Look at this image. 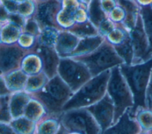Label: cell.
I'll use <instances>...</instances> for the list:
<instances>
[{
  "mask_svg": "<svg viewBox=\"0 0 152 134\" xmlns=\"http://www.w3.org/2000/svg\"><path fill=\"white\" fill-rule=\"evenodd\" d=\"M12 94V93H11ZM11 94L1 96V123H10L12 116L10 109V102Z\"/></svg>",
  "mask_w": 152,
  "mask_h": 134,
  "instance_id": "obj_35",
  "label": "cell"
},
{
  "mask_svg": "<svg viewBox=\"0 0 152 134\" xmlns=\"http://www.w3.org/2000/svg\"><path fill=\"white\" fill-rule=\"evenodd\" d=\"M140 8L152 5V0H133Z\"/></svg>",
  "mask_w": 152,
  "mask_h": 134,
  "instance_id": "obj_48",
  "label": "cell"
},
{
  "mask_svg": "<svg viewBox=\"0 0 152 134\" xmlns=\"http://www.w3.org/2000/svg\"><path fill=\"white\" fill-rule=\"evenodd\" d=\"M104 41V38L100 35L80 38L77 47L68 57H77L90 54L96 50Z\"/></svg>",
  "mask_w": 152,
  "mask_h": 134,
  "instance_id": "obj_15",
  "label": "cell"
},
{
  "mask_svg": "<svg viewBox=\"0 0 152 134\" xmlns=\"http://www.w3.org/2000/svg\"><path fill=\"white\" fill-rule=\"evenodd\" d=\"M88 13L90 21L96 28L102 20L108 17L102 9L99 0H91L88 6Z\"/></svg>",
  "mask_w": 152,
  "mask_h": 134,
  "instance_id": "obj_30",
  "label": "cell"
},
{
  "mask_svg": "<svg viewBox=\"0 0 152 134\" xmlns=\"http://www.w3.org/2000/svg\"><path fill=\"white\" fill-rule=\"evenodd\" d=\"M129 35V31L122 24H116L115 28L104 38L113 46L121 44Z\"/></svg>",
  "mask_w": 152,
  "mask_h": 134,
  "instance_id": "obj_29",
  "label": "cell"
},
{
  "mask_svg": "<svg viewBox=\"0 0 152 134\" xmlns=\"http://www.w3.org/2000/svg\"><path fill=\"white\" fill-rule=\"evenodd\" d=\"M0 44L7 45L16 44L23 32V28L9 21L0 22Z\"/></svg>",
  "mask_w": 152,
  "mask_h": 134,
  "instance_id": "obj_19",
  "label": "cell"
},
{
  "mask_svg": "<svg viewBox=\"0 0 152 134\" xmlns=\"http://www.w3.org/2000/svg\"><path fill=\"white\" fill-rule=\"evenodd\" d=\"M119 68L132 94L134 106L130 109V113L135 117L138 109L147 108L146 91L152 71V57L140 64H122Z\"/></svg>",
  "mask_w": 152,
  "mask_h": 134,
  "instance_id": "obj_1",
  "label": "cell"
},
{
  "mask_svg": "<svg viewBox=\"0 0 152 134\" xmlns=\"http://www.w3.org/2000/svg\"><path fill=\"white\" fill-rule=\"evenodd\" d=\"M107 93L114 105L115 124L128 108L134 106V100L131 90L122 74L119 66L110 69V75L107 83Z\"/></svg>",
  "mask_w": 152,
  "mask_h": 134,
  "instance_id": "obj_4",
  "label": "cell"
},
{
  "mask_svg": "<svg viewBox=\"0 0 152 134\" xmlns=\"http://www.w3.org/2000/svg\"><path fill=\"white\" fill-rule=\"evenodd\" d=\"M27 51L17 43L10 45L0 44L1 75L19 68L21 60Z\"/></svg>",
  "mask_w": 152,
  "mask_h": 134,
  "instance_id": "obj_10",
  "label": "cell"
},
{
  "mask_svg": "<svg viewBox=\"0 0 152 134\" xmlns=\"http://www.w3.org/2000/svg\"><path fill=\"white\" fill-rule=\"evenodd\" d=\"M46 115V110L43 104L31 97L26 106L24 114V116L37 123Z\"/></svg>",
  "mask_w": 152,
  "mask_h": 134,
  "instance_id": "obj_23",
  "label": "cell"
},
{
  "mask_svg": "<svg viewBox=\"0 0 152 134\" xmlns=\"http://www.w3.org/2000/svg\"><path fill=\"white\" fill-rule=\"evenodd\" d=\"M69 131L65 128V126L61 123L60 126L55 134H68Z\"/></svg>",
  "mask_w": 152,
  "mask_h": 134,
  "instance_id": "obj_49",
  "label": "cell"
},
{
  "mask_svg": "<svg viewBox=\"0 0 152 134\" xmlns=\"http://www.w3.org/2000/svg\"><path fill=\"white\" fill-rule=\"evenodd\" d=\"M88 4H85L80 6L74 12V18L75 24H82L90 21L88 13Z\"/></svg>",
  "mask_w": 152,
  "mask_h": 134,
  "instance_id": "obj_39",
  "label": "cell"
},
{
  "mask_svg": "<svg viewBox=\"0 0 152 134\" xmlns=\"http://www.w3.org/2000/svg\"><path fill=\"white\" fill-rule=\"evenodd\" d=\"M31 98V94L24 90L14 92L11 94L10 109L12 118L17 119L24 115L26 106Z\"/></svg>",
  "mask_w": 152,
  "mask_h": 134,
  "instance_id": "obj_17",
  "label": "cell"
},
{
  "mask_svg": "<svg viewBox=\"0 0 152 134\" xmlns=\"http://www.w3.org/2000/svg\"><path fill=\"white\" fill-rule=\"evenodd\" d=\"M1 134H18L14 129L5 123H1Z\"/></svg>",
  "mask_w": 152,
  "mask_h": 134,
  "instance_id": "obj_45",
  "label": "cell"
},
{
  "mask_svg": "<svg viewBox=\"0 0 152 134\" xmlns=\"http://www.w3.org/2000/svg\"><path fill=\"white\" fill-rule=\"evenodd\" d=\"M72 58L85 64L92 77L124 64L113 46L105 39L102 44L91 53Z\"/></svg>",
  "mask_w": 152,
  "mask_h": 134,
  "instance_id": "obj_5",
  "label": "cell"
},
{
  "mask_svg": "<svg viewBox=\"0 0 152 134\" xmlns=\"http://www.w3.org/2000/svg\"><path fill=\"white\" fill-rule=\"evenodd\" d=\"M140 14L148 40V55L150 58L152 57V5L141 7Z\"/></svg>",
  "mask_w": 152,
  "mask_h": 134,
  "instance_id": "obj_24",
  "label": "cell"
},
{
  "mask_svg": "<svg viewBox=\"0 0 152 134\" xmlns=\"http://www.w3.org/2000/svg\"><path fill=\"white\" fill-rule=\"evenodd\" d=\"M146 104L147 108L152 110V71L146 91Z\"/></svg>",
  "mask_w": 152,
  "mask_h": 134,
  "instance_id": "obj_43",
  "label": "cell"
},
{
  "mask_svg": "<svg viewBox=\"0 0 152 134\" xmlns=\"http://www.w3.org/2000/svg\"><path fill=\"white\" fill-rule=\"evenodd\" d=\"M126 11V17L122 24L130 31L135 25L140 14V7L133 0H119Z\"/></svg>",
  "mask_w": 152,
  "mask_h": 134,
  "instance_id": "obj_20",
  "label": "cell"
},
{
  "mask_svg": "<svg viewBox=\"0 0 152 134\" xmlns=\"http://www.w3.org/2000/svg\"><path fill=\"white\" fill-rule=\"evenodd\" d=\"M37 123L36 134H55L61 122L59 117L46 115Z\"/></svg>",
  "mask_w": 152,
  "mask_h": 134,
  "instance_id": "obj_22",
  "label": "cell"
},
{
  "mask_svg": "<svg viewBox=\"0 0 152 134\" xmlns=\"http://www.w3.org/2000/svg\"><path fill=\"white\" fill-rule=\"evenodd\" d=\"M11 93L24 90L28 76L19 68L1 75Z\"/></svg>",
  "mask_w": 152,
  "mask_h": 134,
  "instance_id": "obj_16",
  "label": "cell"
},
{
  "mask_svg": "<svg viewBox=\"0 0 152 134\" xmlns=\"http://www.w3.org/2000/svg\"><path fill=\"white\" fill-rule=\"evenodd\" d=\"M116 25V24L110 20L109 17L106 18L99 23L97 27L99 35L105 38L115 28Z\"/></svg>",
  "mask_w": 152,
  "mask_h": 134,
  "instance_id": "obj_37",
  "label": "cell"
},
{
  "mask_svg": "<svg viewBox=\"0 0 152 134\" xmlns=\"http://www.w3.org/2000/svg\"><path fill=\"white\" fill-rule=\"evenodd\" d=\"M61 31L55 26H46L42 28L41 32L37 37V44L55 48Z\"/></svg>",
  "mask_w": 152,
  "mask_h": 134,
  "instance_id": "obj_21",
  "label": "cell"
},
{
  "mask_svg": "<svg viewBox=\"0 0 152 134\" xmlns=\"http://www.w3.org/2000/svg\"><path fill=\"white\" fill-rule=\"evenodd\" d=\"M99 1L102 9L107 17L110 12L119 4V0H99Z\"/></svg>",
  "mask_w": 152,
  "mask_h": 134,
  "instance_id": "obj_41",
  "label": "cell"
},
{
  "mask_svg": "<svg viewBox=\"0 0 152 134\" xmlns=\"http://www.w3.org/2000/svg\"><path fill=\"white\" fill-rule=\"evenodd\" d=\"M73 94L70 87L57 74L50 79L42 89L31 95L43 104L48 115L59 117L64 106Z\"/></svg>",
  "mask_w": 152,
  "mask_h": 134,
  "instance_id": "obj_2",
  "label": "cell"
},
{
  "mask_svg": "<svg viewBox=\"0 0 152 134\" xmlns=\"http://www.w3.org/2000/svg\"><path fill=\"white\" fill-rule=\"evenodd\" d=\"M9 1H12V2H15V3H17V4H20V3H21V2H23V1H26V0H9Z\"/></svg>",
  "mask_w": 152,
  "mask_h": 134,
  "instance_id": "obj_50",
  "label": "cell"
},
{
  "mask_svg": "<svg viewBox=\"0 0 152 134\" xmlns=\"http://www.w3.org/2000/svg\"><path fill=\"white\" fill-rule=\"evenodd\" d=\"M58 74L74 93L93 77L85 64L71 57L61 58Z\"/></svg>",
  "mask_w": 152,
  "mask_h": 134,
  "instance_id": "obj_7",
  "label": "cell"
},
{
  "mask_svg": "<svg viewBox=\"0 0 152 134\" xmlns=\"http://www.w3.org/2000/svg\"><path fill=\"white\" fill-rule=\"evenodd\" d=\"M86 109L94 117L99 125L102 133L113 124L114 117V105L107 93L97 102Z\"/></svg>",
  "mask_w": 152,
  "mask_h": 134,
  "instance_id": "obj_9",
  "label": "cell"
},
{
  "mask_svg": "<svg viewBox=\"0 0 152 134\" xmlns=\"http://www.w3.org/2000/svg\"><path fill=\"white\" fill-rule=\"evenodd\" d=\"M49 79L42 71L38 74L28 76L24 91L28 93H35L42 89L48 83Z\"/></svg>",
  "mask_w": 152,
  "mask_h": 134,
  "instance_id": "obj_26",
  "label": "cell"
},
{
  "mask_svg": "<svg viewBox=\"0 0 152 134\" xmlns=\"http://www.w3.org/2000/svg\"><path fill=\"white\" fill-rule=\"evenodd\" d=\"M68 134H81V133H78V132H69Z\"/></svg>",
  "mask_w": 152,
  "mask_h": 134,
  "instance_id": "obj_53",
  "label": "cell"
},
{
  "mask_svg": "<svg viewBox=\"0 0 152 134\" xmlns=\"http://www.w3.org/2000/svg\"><path fill=\"white\" fill-rule=\"evenodd\" d=\"M80 38L68 30H61L55 48L61 58L68 57L77 47Z\"/></svg>",
  "mask_w": 152,
  "mask_h": 134,
  "instance_id": "obj_14",
  "label": "cell"
},
{
  "mask_svg": "<svg viewBox=\"0 0 152 134\" xmlns=\"http://www.w3.org/2000/svg\"><path fill=\"white\" fill-rule=\"evenodd\" d=\"M37 2L35 0H26L18 5L17 12L26 19L34 17L37 9Z\"/></svg>",
  "mask_w": 152,
  "mask_h": 134,
  "instance_id": "obj_33",
  "label": "cell"
},
{
  "mask_svg": "<svg viewBox=\"0 0 152 134\" xmlns=\"http://www.w3.org/2000/svg\"><path fill=\"white\" fill-rule=\"evenodd\" d=\"M126 17L124 7L120 4L116 6L109 14L108 17L116 24H122Z\"/></svg>",
  "mask_w": 152,
  "mask_h": 134,
  "instance_id": "obj_36",
  "label": "cell"
},
{
  "mask_svg": "<svg viewBox=\"0 0 152 134\" xmlns=\"http://www.w3.org/2000/svg\"><path fill=\"white\" fill-rule=\"evenodd\" d=\"M28 76L43 71V63L39 54L34 51H28L23 58L20 67Z\"/></svg>",
  "mask_w": 152,
  "mask_h": 134,
  "instance_id": "obj_18",
  "label": "cell"
},
{
  "mask_svg": "<svg viewBox=\"0 0 152 134\" xmlns=\"http://www.w3.org/2000/svg\"><path fill=\"white\" fill-rule=\"evenodd\" d=\"M55 23L61 30H69L75 24L74 12L61 8L56 15Z\"/></svg>",
  "mask_w": 152,
  "mask_h": 134,
  "instance_id": "obj_28",
  "label": "cell"
},
{
  "mask_svg": "<svg viewBox=\"0 0 152 134\" xmlns=\"http://www.w3.org/2000/svg\"><path fill=\"white\" fill-rule=\"evenodd\" d=\"M10 15L9 11L1 4V21L0 22H4L8 21Z\"/></svg>",
  "mask_w": 152,
  "mask_h": 134,
  "instance_id": "obj_46",
  "label": "cell"
},
{
  "mask_svg": "<svg viewBox=\"0 0 152 134\" xmlns=\"http://www.w3.org/2000/svg\"><path fill=\"white\" fill-rule=\"evenodd\" d=\"M1 96H4L6 94H10L12 93L11 92V91L8 89L7 86H6L5 81L2 77H1Z\"/></svg>",
  "mask_w": 152,
  "mask_h": 134,
  "instance_id": "obj_47",
  "label": "cell"
},
{
  "mask_svg": "<svg viewBox=\"0 0 152 134\" xmlns=\"http://www.w3.org/2000/svg\"><path fill=\"white\" fill-rule=\"evenodd\" d=\"M32 51L36 52L40 57L43 63V71L49 79L58 74L61 57L54 47L40 45L37 44Z\"/></svg>",
  "mask_w": 152,
  "mask_h": 134,
  "instance_id": "obj_11",
  "label": "cell"
},
{
  "mask_svg": "<svg viewBox=\"0 0 152 134\" xmlns=\"http://www.w3.org/2000/svg\"><path fill=\"white\" fill-rule=\"evenodd\" d=\"M60 2L61 8L72 12H74L80 6L86 4L81 0H61Z\"/></svg>",
  "mask_w": 152,
  "mask_h": 134,
  "instance_id": "obj_40",
  "label": "cell"
},
{
  "mask_svg": "<svg viewBox=\"0 0 152 134\" xmlns=\"http://www.w3.org/2000/svg\"><path fill=\"white\" fill-rule=\"evenodd\" d=\"M83 2H84V3H86V4H89V3L91 1V0H81Z\"/></svg>",
  "mask_w": 152,
  "mask_h": 134,
  "instance_id": "obj_51",
  "label": "cell"
},
{
  "mask_svg": "<svg viewBox=\"0 0 152 134\" xmlns=\"http://www.w3.org/2000/svg\"><path fill=\"white\" fill-rule=\"evenodd\" d=\"M80 38L99 35L97 28L90 21L82 24H75L69 30H68Z\"/></svg>",
  "mask_w": 152,
  "mask_h": 134,
  "instance_id": "obj_32",
  "label": "cell"
},
{
  "mask_svg": "<svg viewBox=\"0 0 152 134\" xmlns=\"http://www.w3.org/2000/svg\"><path fill=\"white\" fill-rule=\"evenodd\" d=\"M61 8V4L59 0H48L37 2L34 18L42 28L46 26L56 27L55 17Z\"/></svg>",
  "mask_w": 152,
  "mask_h": 134,
  "instance_id": "obj_12",
  "label": "cell"
},
{
  "mask_svg": "<svg viewBox=\"0 0 152 134\" xmlns=\"http://www.w3.org/2000/svg\"><path fill=\"white\" fill-rule=\"evenodd\" d=\"M10 125L18 134H36V122L25 116L14 119Z\"/></svg>",
  "mask_w": 152,
  "mask_h": 134,
  "instance_id": "obj_25",
  "label": "cell"
},
{
  "mask_svg": "<svg viewBox=\"0 0 152 134\" xmlns=\"http://www.w3.org/2000/svg\"><path fill=\"white\" fill-rule=\"evenodd\" d=\"M130 109H127L119 120L102 134H139L142 132L135 117L131 115Z\"/></svg>",
  "mask_w": 152,
  "mask_h": 134,
  "instance_id": "obj_13",
  "label": "cell"
},
{
  "mask_svg": "<svg viewBox=\"0 0 152 134\" xmlns=\"http://www.w3.org/2000/svg\"><path fill=\"white\" fill-rule=\"evenodd\" d=\"M37 37L23 31L17 42V44L23 49L26 51L32 50L37 44Z\"/></svg>",
  "mask_w": 152,
  "mask_h": 134,
  "instance_id": "obj_34",
  "label": "cell"
},
{
  "mask_svg": "<svg viewBox=\"0 0 152 134\" xmlns=\"http://www.w3.org/2000/svg\"><path fill=\"white\" fill-rule=\"evenodd\" d=\"M59 120L69 132L81 134H102L99 125L85 108L64 112L59 116Z\"/></svg>",
  "mask_w": 152,
  "mask_h": 134,
  "instance_id": "obj_6",
  "label": "cell"
},
{
  "mask_svg": "<svg viewBox=\"0 0 152 134\" xmlns=\"http://www.w3.org/2000/svg\"><path fill=\"white\" fill-rule=\"evenodd\" d=\"M139 134H151L150 132H141Z\"/></svg>",
  "mask_w": 152,
  "mask_h": 134,
  "instance_id": "obj_52",
  "label": "cell"
},
{
  "mask_svg": "<svg viewBox=\"0 0 152 134\" xmlns=\"http://www.w3.org/2000/svg\"><path fill=\"white\" fill-rule=\"evenodd\" d=\"M135 117L140 125L142 132L152 131V110L148 108L137 110Z\"/></svg>",
  "mask_w": 152,
  "mask_h": 134,
  "instance_id": "obj_31",
  "label": "cell"
},
{
  "mask_svg": "<svg viewBox=\"0 0 152 134\" xmlns=\"http://www.w3.org/2000/svg\"><path fill=\"white\" fill-rule=\"evenodd\" d=\"M134 50V59L132 64L144 63L150 59L148 55V40L145 31L140 14L134 27L129 31Z\"/></svg>",
  "mask_w": 152,
  "mask_h": 134,
  "instance_id": "obj_8",
  "label": "cell"
},
{
  "mask_svg": "<svg viewBox=\"0 0 152 134\" xmlns=\"http://www.w3.org/2000/svg\"><path fill=\"white\" fill-rule=\"evenodd\" d=\"M151 132V134H152V131H151V132Z\"/></svg>",
  "mask_w": 152,
  "mask_h": 134,
  "instance_id": "obj_55",
  "label": "cell"
},
{
  "mask_svg": "<svg viewBox=\"0 0 152 134\" xmlns=\"http://www.w3.org/2000/svg\"><path fill=\"white\" fill-rule=\"evenodd\" d=\"M1 4L9 11L10 13L17 12L18 4L9 0H1Z\"/></svg>",
  "mask_w": 152,
  "mask_h": 134,
  "instance_id": "obj_44",
  "label": "cell"
},
{
  "mask_svg": "<svg viewBox=\"0 0 152 134\" xmlns=\"http://www.w3.org/2000/svg\"><path fill=\"white\" fill-rule=\"evenodd\" d=\"M119 56L123 60L124 64L131 65L134 59V50L129 35L120 44L113 46Z\"/></svg>",
  "mask_w": 152,
  "mask_h": 134,
  "instance_id": "obj_27",
  "label": "cell"
},
{
  "mask_svg": "<svg viewBox=\"0 0 152 134\" xmlns=\"http://www.w3.org/2000/svg\"><path fill=\"white\" fill-rule=\"evenodd\" d=\"M27 19H26L24 17H23L17 12H15L10 13L8 21L14 23L23 28Z\"/></svg>",
  "mask_w": 152,
  "mask_h": 134,
  "instance_id": "obj_42",
  "label": "cell"
},
{
  "mask_svg": "<svg viewBox=\"0 0 152 134\" xmlns=\"http://www.w3.org/2000/svg\"><path fill=\"white\" fill-rule=\"evenodd\" d=\"M37 2H43V1H46L48 0H35Z\"/></svg>",
  "mask_w": 152,
  "mask_h": 134,
  "instance_id": "obj_54",
  "label": "cell"
},
{
  "mask_svg": "<svg viewBox=\"0 0 152 134\" xmlns=\"http://www.w3.org/2000/svg\"><path fill=\"white\" fill-rule=\"evenodd\" d=\"M110 70L93 77L77 91L62 108V112L88 107L99 101L107 93Z\"/></svg>",
  "mask_w": 152,
  "mask_h": 134,
  "instance_id": "obj_3",
  "label": "cell"
},
{
  "mask_svg": "<svg viewBox=\"0 0 152 134\" xmlns=\"http://www.w3.org/2000/svg\"><path fill=\"white\" fill-rule=\"evenodd\" d=\"M42 27L34 17L27 19L23 28V31L31 34L36 37L39 36Z\"/></svg>",
  "mask_w": 152,
  "mask_h": 134,
  "instance_id": "obj_38",
  "label": "cell"
}]
</instances>
